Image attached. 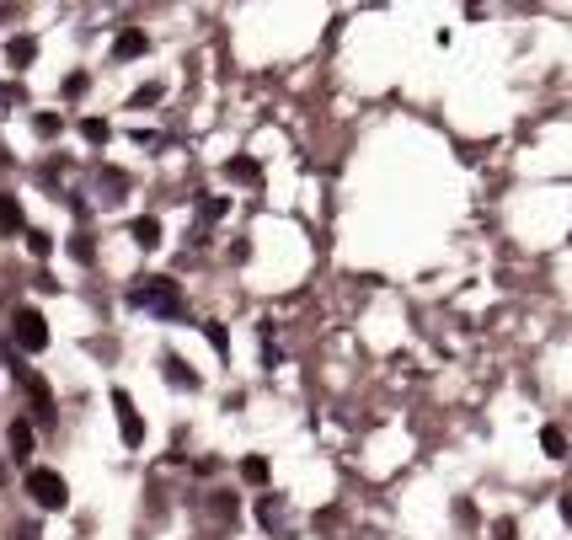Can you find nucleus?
Here are the masks:
<instances>
[{
	"instance_id": "4468645a",
	"label": "nucleus",
	"mask_w": 572,
	"mask_h": 540,
	"mask_svg": "<svg viewBox=\"0 0 572 540\" xmlns=\"http://www.w3.org/2000/svg\"><path fill=\"white\" fill-rule=\"evenodd\" d=\"M257 514H262V525H268V530H284V503H278V498H262V509H257Z\"/></svg>"
},
{
	"instance_id": "f03ea898",
	"label": "nucleus",
	"mask_w": 572,
	"mask_h": 540,
	"mask_svg": "<svg viewBox=\"0 0 572 540\" xmlns=\"http://www.w3.org/2000/svg\"><path fill=\"white\" fill-rule=\"evenodd\" d=\"M27 493H32V503H37V509H64V503H70L64 477H59V471H43V466H32V471H27Z\"/></svg>"
},
{
	"instance_id": "20e7f679",
	"label": "nucleus",
	"mask_w": 572,
	"mask_h": 540,
	"mask_svg": "<svg viewBox=\"0 0 572 540\" xmlns=\"http://www.w3.org/2000/svg\"><path fill=\"white\" fill-rule=\"evenodd\" d=\"M112 407H118V428H123V439H128V444H145V423H139L134 402H128L123 391H112Z\"/></svg>"
},
{
	"instance_id": "f8f14e48",
	"label": "nucleus",
	"mask_w": 572,
	"mask_h": 540,
	"mask_svg": "<svg viewBox=\"0 0 572 540\" xmlns=\"http://www.w3.org/2000/svg\"><path fill=\"white\" fill-rule=\"evenodd\" d=\"M541 450H546L551 461H562V455H568V439H562V428H546V434H541Z\"/></svg>"
},
{
	"instance_id": "dca6fc26",
	"label": "nucleus",
	"mask_w": 572,
	"mask_h": 540,
	"mask_svg": "<svg viewBox=\"0 0 572 540\" xmlns=\"http://www.w3.org/2000/svg\"><path fill=\"white\" fill-rule=\"evenodd\" d=\"M48 246H54V241H48L43 230H32V236H27V252H32V257H48Z\"/></svg>"
},
{
	"instance_id": "9d476101",
	"label": "nucleus",
	"mask_w": 572,
	"mask_h": 540,
	"mask_svg": "<svg viewBox=\"0 0 572 540\" xmlns=\"http://www.w3.org/2000/svg\"><path fill=\"white\" fill-rule=\"evenodd\" d=\"M112 48H118V59H134V54H145V32H123Z\"/></svg>"
},
{
	"instance_id": "1a4fd4ad",
	"label": "nucleus",
	"mask_w": 572,
	"mask_h": 540,
	"mask_svg": "<svg viewBox=\"0 0 572 540\" xmlns=\"http://www.w3.org/2000/svg\"><path fill=\"white\" fill-rule=\"evenodd\" d=\"M32 54H37L32 37H11V43H5V59H11V64H32Z\"/></svg>"
},
{
	"instance_id": "7ed1b4c3",
	"label": "nucleus",
	"mask_w": 572,
	"mask_h": 540,
	"mask_svg": "<svg viewBox=\"0 0 572 540\" xmlns=\"http://www.w3.org/2000/svg\"><path fill=\"white\" fill-rule=\"evenodd\" d=\"M11 337H16V348H27V353H43V348H48V321H43L32 305H21V311L11 316Z\"/></svg>"
},
{
	"instance_id": "6e6552de",
	"label": "nucleus",
	"mask_w": 572,
	"mask_h": 540,
	"mask_svg": "<svg viewBox=\"0 0 572 540\" xmlns=\"http://www.w3.org/2000/svg\"><path fill=\"white\" fill-rule=\"evenodd\" d=\"M0 230H5V236L21 230V204H16L11 193H0Z\"/></svg>"
},
{
	"instance_id": "6ab92c4d",
	"label": "nucleus",
	"mask_w": 572,
	"mask_h": 540,
	"mask_svg": "<svg viewBox=\"0 0 572 540\" xmlns=\"http://www.w3.org/2000/svg\"><path fill=\"white\" fill-rule=\"evenodd\" d=\"M0 482H5V466H0Z\"/></svg>"
},
{
	"instance_id": "ddd939ff",
	"label": "nucleus",
	"mask_w": 572,
	"mask_h": 540,
	"mask_svg": "<svg viewBox=\"0 0 572 540\" xmlns=\"http://www.w3.org/2000/svg\"><path fill=\"white\" fill-rule=\"evenodd\" d=\"M241 477L262 487V482H268V461H262V455H246V461H241Z\"/></svg>"
},
{
	"instance_id": "f257e3e1",
	"label": "nucleus",
	"mask_w": 572,
	"mask_h": 540,
	"mask_svg": "<svg viewBox=\"0 0 572 540\" xmlns=\"http://www.w3.org/2000/svg\"><path fill=\"white\" fill-rule=\"evenodd\" d=\"M128 300H134V305H150V311H161V316H177V311H182V289H177L171 278H139Z\"/></svg>"
},
{
	"instance_id": "2eb2a0df",
	"label": "nucleus",
	"mask_w": 572,
	"mask_h": 540,
	"mask_svg": "<svg viewBox=\"0 0 572 540\" xmlns=\"http://www.w3.org/2000/svg\"><path fill=\"white\" fill-rule=\"evenodd\" d=\"M209 509H214V519H220V525H230V519H236V498H230V493H220Z\"/></svg>"
},
{
	"instance_id": "9b49d317",
	"label": "nucleus",
	"mask_w": 572,
	"mask_h": 540,
	"mask_svg": "<svg viewBox=\"0 0 572 540\" xmlns=\"http://www.w3.org/2000/svg\"><path fill=\"white\" fill-rule=\"evenodd\" d=\"M134 241L139 246H161V225L155 220H134Z\"/></svg>"
},
{
	"instance_id": "39448f33",
	"label": "nucleus",
	"mask_w": 572,
	"mask_h": 540,
	"mask_svg": "<svg viewBox=\"0 0 572 540\" xmlns=\"http://www.w3.org/2000/svg\"><path fill=\"white\" fill-rule=\"evenodd\" d=\"M5 444H11L16 461H27V455H32V423H11V428H5Z\"/></svg>"
},
{
	"instance_id": "f3484780",
	"label": "nucleus",
	"mask_w": 572,
	"mask_h": 540,
	"mask_svg": "<svg viewBox=\"0 0 572 540\" xmlns=\"http://www.w3.org/2000/svg\"><path fill=\"white\" fill-rule=\"evenodd\" d=\"M86 139L102 145V139H107V123H102V118H86Z\"/></svg>"
},
{
	"instance_id": "0eeeda50",
	"label": "nucleus",
	"mask_w": 572,
	"mask_h": 540,
	"mask_svg": "<svg viewBox=\"0 0 572 540\" xmlns=\"http://www.w3.org/2000/svg\"><path fill=\"white\" fill-rule=\"evenodd\" d=\"M166 380H171V386H182V391H193V386H198V375H193L177 353H166Z\"/></svg>"
},
{
	"instance_id": "a211bd4d",
	"label": "nucleus",
	"mask_w": 572,
	"mask_h": 540,
	"mask_svg": "<svg viewBox=\"0 0 572 540\" xmlns=\"http://www.w3.org/2000/svg\"><path fill=\"white\" fill-rule=\"evenodd\" d=\"M11 540H37V530H27V525H21V530H16Z\"/></svg>"
},
{
	"instance_id": "423d86ee",
	"label": "nucleus",
	"mask_w": 572,
	"mask_h": 540,
	"mask_svg": "<svg viewBox=\"0 0 572 540\" xmlns=\"http://www.w3.org/2000/svg\"><path fill=\"white\" fill-rule=\"evenodd\" d=\"M225 177H230V182H252V187L262 182V171H257V161H246V155H236V161L225 166Z\"/></svg>"
}]
</instances>
